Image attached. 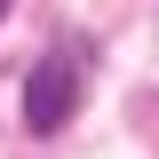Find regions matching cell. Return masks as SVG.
<instances>
[{"mask_svg": "<svg viewBox=\"0 0 159 159\" xmlns=\"http://www.w3.org/2000/svg\"><path fill=\"white\" fill-rule=\"evenodd\" d=\"M0 8H8V0H0Z\"/></svg>", "mask_w": 159, "mask_h": 159, "instance_id": "7a4b0ae2", "label": "cell"}, {"mask_svg": "<svg viewBox=\"0 0 159 159\" xmlns=\"http://www.w3.org/2000/svg\"><path fill=\"white\" fill-rule=\"evenodd\" d=\"M80 80H88V56H80V48H48V56L24 72V127H32V135H56L64 119L80 111Z\"/></svg>", "mask_w": 159, "mask_h": 159, "instance_id": "6da1fadb", "label": "cell"}]
</instances>
